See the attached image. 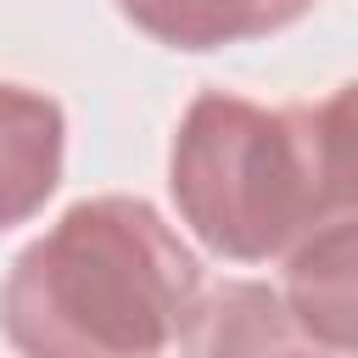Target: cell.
Masks as SVG:
<instances>
[{
	"mask_svg": "<svg viewBox=\"0 0 358 358\" xmlns=\"http://www.w3.org/2000/svg\"><path fill=\"white\" fill-rule=\"evenodd\" d=\"M347 106V90L319 106H257L229 90L196 95L168 151L185 229L229 263H268L352 218Z\"/></svg>",
	"mask_w": 358,
	"mask_h": 358,
	"instance_id": "2",
	"label": "cell"
},
{
	"mask_svg": "<svg viewBox=\"0 0 358 358\" xmlns=\"http://www.w3.org/2000/svg\"><path fill=\"white\" fill-rule=\"evenodd\" d=\"M117 11L173 50H218L268 39L313 11V0H117Z\"/></svg>",
	"mask_w": 358,
	"mask_h": 358,
	"instance_id": "6",
	"label": "cell"
},
{
	"mask_svg": "<svg viewBox=\"0 0 358 358\" xmlns=\"http://www.w3.org/2000/svg\"><path fill=\"white\" fill-rule=\"evenodd\" d=\"M201 302V263L140 196L73 201L0 285L22 358H173Z\"/></svg>",
	"mask_w": 358,
	"mask_h": 358,
	"instance_id": "1",
	"label": "cell"
},
{
	"mask_svg": "<svg viewBox=\"0 0 358 358\" xmlns=\"http://www.w3.org/2000/svg\"><path fill=\"white\" fill-rule=\"evenodd\" d=\"M173 358H336L302 336L280 291L257 280H224L207 302H196Z\"/></svg>",
	"mask_w": 358,
	"mask_h": 358,
	"instance_id": "3",
	"label": "cell"
},
{
	"mask_svg": "<svg viewBox=\"0 0 358 358\" xmlns=\"http://www.w3.org/2000/svg\"><path fill=\"white\" fill-rule=\"evenodd\" d=\"M308 341L347 358L352 352V218L324 224L296 252H285V296Z\"/></svg>",
	"mask_w": 358,
	"mask_h": 358,
	"instance_id": "5",
	"label": "cell"
},
{
	"mask_svg": "<svg viewBox=\"0 0 358 358\" xmlns=\"http://www.w3.org/2000/svg\"><path fill=\"white\" fill-rule=\"evenodd\" d=\"M67 117L28 84H0V229L28 224L62 185Z\"/></svg>",
	"mask_w": 358,
	"mask_h": 358,
	"instance_id": "4",
	"label": "cell"
}]
</instances>
